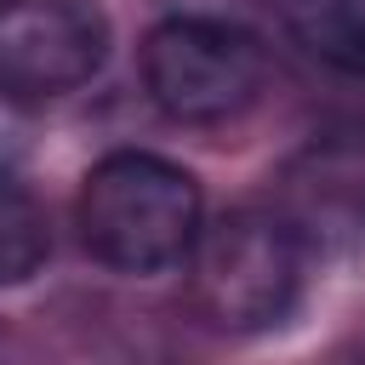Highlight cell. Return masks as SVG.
<instances>
[{"instance_id":"obj_3","label":"cell","mask_w":365,"mask_h":365,"mask_svg":"<svg viewBox=\"0 0 365 365\" xmlns=\"http://www.w3.org/2000/svg\"><path fill=\"white\" fill-rule=\"evenodd\" d=\"M268 46L228 17H165L143 40V91L177 125H228L268 91Z\"/></svg>"},{"instance_id":"obj_6","label":"cell","mask_w":365,"mask_h":365,"mask_svg":"<svg viewBox=\"0 0 365 365\" xmlns=\"http://www.w3.org/2000/svg\"><path fill=\"white\" fill-rule=\"evenodd\" d=\"M46 257H51V228H46L40 200L17 188L11 177H0V285L34 279Z\"/></svg>"},{"instance_id":"obj_2","label":"cell","mask_w":365,"mask_h":365,"mask_svg":"<svg viewBox=\"0 0 365 365\" xmlns=\"http://www.w3.org/2000/svg\"><path fill=\"white\" fill-rule=\"evenodd\" d=\"M182 268H188V297L200 319L211 331L251 336L279 325L297 308L308 251L291 217L240 205V211H222L217 222H200Z\"/></svg>"},{"instance_id":"obj_1","label":"cell","mask_w":365,"mask_h":365,"mask_svg":"<svg viewBox=\"0 0 365 365\" xmlns=\"http://www.w3.org/2000/svg\"><path fill=\"white\" fill-rule=\"evenodd\" d=\"M205 222L200 182L148 148L103 154L74 200V228L86 251L114 274H165L188 257Z\"/></svg>"},{"instance_id":"obj_5","label":"cell","mask_w":365,"mask_h":365,"mask_svg":"<svg viewBox=\"0 0 365 365\" xmlns=\"http://www.w3.org/2000/svg\"><path fill=\"white\" fill-rule=\"evenodd\" d=\"M285 29L319 63L365 80V0H285Z\"/></svg>"},{"instance_id":"obj_4","label":"cell","mask_w":365,"mask_h":365,"mask_svg":"<svg viewBox=\"0 0 365 365\" xmlns=\"http://www.w3.org/2000/svg\"><path fill=\"white\" fill-rule=\"evenodd\" d=\"M108 57L97 0H0V91L40 103L80 91Z\"/></svg>"}]
</instances>
